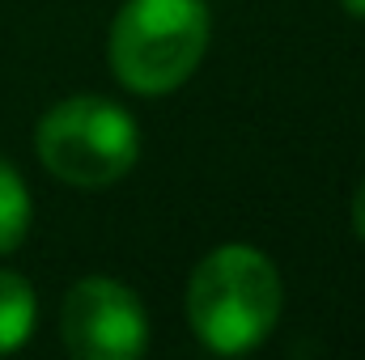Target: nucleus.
Instances as JSON below:
<instances>
[{
  "label": "nucleus",
  "instance_id": "8",
  "mask_svg": "<svg viewBox=\"0 0 365 360\" xmlns=\"http://www.w3.org/2000/svg\"><path fill=\"white\" fill-rule=\"evenodd\" d=\"M340 4H344V13H349V17L365 21V0H340Z\"/></svg>",
  "mask_w": 365,
  "mask_h": 360
},
{
  "label": "nucleus",
  "instance_id": "4",
  "mask_svg": "<svg viewBox=\"0 0 365 360\" xmlns=\"http://www.w3.org/2000/svg\"><path fill=\"white\" fill-rule=\"evenodd\" d=\"M60 335L68 356L77 360H136L149 344V318L128 284L86 275L64 297Z\"/></svg>",
  "mask_w": 365,
  "mask_h": 360
},
{
  "label": "nucleus",
  "instance_id": "1",
  "mask_svg": "<svg viewBox=\"0 0 365 360\" xmlns=\"http://www.w3.org/2000/svg\"><path fill=\"white\" fill-rule=\"evenodd\" d=\"M280 305V271L264 250L247 242H225L208 250L187 280V322L195 339L217 356L255 352L276 331Z\"/></svg>",
  "mask_w": 365,
  "mask_h": 360
},
{
  "label": "nucleus",
  "instance_id": "6",
  "mask_svg": "<svg viewBox=\"0 0 365 360\" xmlns=\"http://www.w3.org/2000/svg\"><path fill=\"white\" fill-rule=\"evenodd\" d=\"M30 229V191L21 174L0 157V255H13Z\"/></svg>",
  "mask_w": 365,
  "mask_h": 360
},
{
  "label": "nucleus",
  "instance_id": "3",
  "mask_svg": "<svg viewBox=\"0 0 365 360\" xmlns=\"http://www.w3.org/2000/svg\"><path fill=\"white\" fill-rule=\"evenodd\" d=\"M34 153L51 179L77 191H106L132 174L140 157L136 119L98 93H77L56 102L34 132Z\"/></svg>",
  "mask_w": 365,
  "mask_h": 360
},
{
  "label": "nucleus",
  "instance_id": "2",
  "mask_svg": "<svg viewBox=\"0 0 365 360\" xmlns=\"http://www.w3.org/2000/svg\"><path fill=\"white\" fill-rule=\"evenodd\" d=\"M212 38L204 0H123L110 21L106 60L123 90L166 97L200 68Z\"/></svg>",
  "mask_w": 365,
  "mask_h": 360
},
{
  "label": "nucleus",
  "instance_id": "5",
  "mask_svg": "<svg viewBox=\"0 0 365 360\" xmlns=\"http://www.w3.org/2000/svg\"><path fill=\"white\" fill-rule=\"evenodd\" d=\"M34 318H38V301L30 280L0 268V356L17 352L34 335Z\"/></svg>",
  "mask_w": 365,
  "mask_h": 360
},
{
  "label": "nucleus",
  "instance_id": "7",
  "mask_svg": "<svg viewBox=\"0 0 365 360\" xmlns=\"http://www.w3.org/2000/svg\"><path fill=\"white\" fill-rule=\"evenodd\" d=\"M353 233L365 242V182L357 186V195H353Z\"/></svg>",
  "mask_w": 365,
  "mask_h": 360
}]
</instances>
